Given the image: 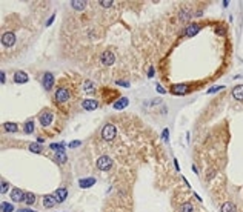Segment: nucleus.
I'll list each match as a JSON object with an SVG mask.
<instances>
[{
  "mask_svg": "<svg viewBox=\"0 0 243 212\" xmlns=\"http://www.w3.org/2000/svg\"><path fill=\"white\" fill-rule=\"evenodd\" d=\"M115 135H117V129H115V126L112 123H106L105 126H103V129H102V138L103 140L112 142V140L115 138Z\"/></svg>",
  "mask_w": 243,
  "mask_h": 212,
  "instance_id": "1",
  "label": "nucleus"
},
{
  "mask_svg": "<svg viewBox=\"0 0 243 212\" xmlns=\"http://www.w3.org/2000/svg\"><path fill=\"white\" fill-rule=\"evenodd\" d=\"M97 168L100 171H109L112 168V160L108 155H102L97 158Z\"/></svg>",
  "mask_w": 243,
  "mask_h": 212,
  "instance_id": "2",
  "label": "nucleus"
},
{
  "mask_svg": "<svg viewBox=\"0 0 243 212\" xmlns=\"http://www.w3.org/2000/svg\"><path fill=\"white\" fill-rule=\"evenodd\" d=\"M57 103H66L69 100V91L66 88H58L56 91V96H54Z\"/></svg>",
  "mask_w": 243,
  "mask_h": 212,
  "instance_id": "3",
  "label": "nucleus"
},
{
  "mask_svg": "<svg viewBox=\"0 0 243 212\" xmlns=\"http://www.w3.org/2000/svg\"><path fill=\"white\" fill-rule=\"evenodd\" d=\"M102 65L103 66H111V65H114V62H115V56H114V52H111V51H105L102 54Z\"/></svg>",
  "mask_w": 243,
  "mask_h": 212,
  "instance_id": "4",
  "label": "nucleus"
},
{
  "mask_svg": "<svg viewBox=\"0 0 243 212\" xmlns=\"http://www.w3.org/2000/svg\"><path fill=\"white\" fill-rule=\"evenodd\" d=\"M42 83H43V88L46 89V91H51L52 86H54V75H52L51 72H46V74L43 75Z\"/></svg>",
  "mask_w": 243,
  "mask_h": 212,
  "instance_id": "5",
  "label": "nucleus"
},
{
  "mask_svg": "<svg viewBox=\"0 0 243 212\" xmlns=\"http://www.w3.org/2000/svg\"><path fill=\"white\" fill-rule=\"evenodd\" d=\"M11 200L16 201V203L23 201V200H25V192L22 191V189H19V188H14V189L11 191Z\"/></svg>",
  "mask_w": 243,
  "mask_h": 212,
  "instance_id": "6",
  "label": "nucleus"
},
{
  "mask_svg": "<svg viewBox=\"0 0 243 212\" xmlns=\"http://www.w3.org/2000/svg\"><path fill=\"white\" fill-rule=\"evenodd\" d=\"M16 42V35L14 33H5L2 35V43L5 45V46H12Z\"/></svg>",
  "mask_w": 243,
  "mask_h": 212,
  "instance_id": "7",
  "label": "nucleus"
},
{
  "mask_svg": "<svg viewBox=\"0 0 243 212\" xmlns=\"http://www.w3.org/2000/svg\"><path fill=\"white\" fill-rule=\"evenodd\" d=\"M97 106H98V102L92 100V98H88V100L82 102V108L86 111H94V109H97Z\"/></svg>",
  "mask_w": 243,
  "mask_h": 212,
  "instance_id": "8",
  "label": "nucleus"
},
{
  "mask_svg": "<svg viewBox=\"0 0 243 212\" xmlns=\"http://www.w3.org/2000/svg\"><path fill=\"white\" fill-rule=\"evenodd\" d=\"M56 203H58L57 201V197L54 195V194H51V195H45L43 197V206L46 207V209H49V207H52Z\"/></svg>",
  "mask_w": 243,
  "mask_h": 212,
  "instance_id": "9",
  "label": "nucleus"
},
{
  "mask_svg": "<svg viewBox=\"0 0 243 212\" xmlns=\"http://www.w3.org/2000/svg\"><path fill=\"white\" fill-rule=\"evenodd\" d=\"M51 120H52L51 111H45V112H42V114H40V123H42V126H49Z\"/></svg>",
  "mask_w": 243,
  "mask_h": 212,
  "instance_id": "10",
  "label": "nucleus"
},
{
  "mask_svg": "<svg viewBox=\"0 0 243 212\" xmlns=\"http://www.w3.org/2000/svg\"><path fill=\"white\" fill-rule=\"evenodd\" d=\"M14 82L16 83H26L28 82V74L23 72V71H17L14 74Z\"/></svg>",
  "mask_w": 243,
  "mask_h": 212,
  "instance_id": "11",
  "label": "nucleus"
},
{
  "mask_svg": "<svg viewBox=\"0 0 243 212\" xmlns=\"http://www.w3.org/2000/svg\"><path fill=\"white\" fill-rule=\"evenodd\" d=\"M79 184H80V188H82V189L91 188V186H94V184H96V178H94V177H89V178H82V180L79 182Z\"/></svg>",
  "mask_w": 243,
  "mask_h": 212,
  "instance_id": "12",
  "label": "nucleus"
},
{
  "mask_svg": "<svg viewBox=\"0 0 243 212\" xmlns=\"http://www.w3.org/2000/svg\"><path fill=\"white\" fill-rule=\"evenodd\" d=\"M128 103H129V100H128L126 97H120L119 100H117V102L114 103V109H117V111L125 109V108L128 106Z\"/></svg>",
  "mask_w": 243,
  "mask_h": 212,
  "instance_id": "13",
  "label": "nucleus"
},
{
  "mask_svg": "<svg viewBox=\"0 0 243 212\" xmlns=\"http://www.w3.org/2000/svg\"><path fill=\"white\" fill-rule=\"evenodd\" d=\"M54 195L57 197V201L58 203H62V201H65L66 200V195H68V191H66L65 188H58L57 191H56V194Z\"/></svg>",
  "mask_w": 243,
  "mask_h": 212,
  "instance_id": "14",
  "label": "nucleus"
},
{
  "mask_svg": "<svg viewBox=\"0 0 243 212\" xmlns=\"http://www.w3.org/2000/svg\"><path fill=\"white\" fill-rule=\"evenodd\" d=\"M220 211L222 212H237V207L232 201H225L222 207H220Z\"/></svg>",
  "mask_w": 243,
  "mask_h": 212,
  "instance_id": "15",
  "label": "nucleus"
},
{
  "mask_svg": "<svg viewBox=\"0 0 243 212\" xmlns=\"http://www.w3.org/2000/svg\"><path fill=\"white\" fill-rule=\"evenodd\" d=\"M199 31H200V26L197 25V23L186 26V37H194V35L199 33Z\"/></svg>",
  "mask_w": 243,
  "mask_h": 212,
  "instance_id": "16",
  "label": "nucleus"
},
{
  "mask_svg": "<svg viewBox=\"0 0 243 212\" xmlns=\"http://www.w3.org/2000/svg\"><path fill=\"white\" fill-rule=\"evenodd\" d=\"M232 97L236 98V100H243V85H238L232 89Z\"/></svg>",
  "mask_w": 243,
  "mask_h": 212,
  "instance_id": "17",
  "label": "nucleus"
},
{
  "mask_svg": "<svg viewBox=\"0 0 243 212\" xmlns=\"http://www.w3.org/2000/svg\"><path fill=\"white\" fill-rule=\"evenodd\" d=\"M71 6H73L75 11H83L85 6H86V2H83V0H73V2H71Z\"/></svg>",
  "mask_w": 243,
  "mask_h": 212,
  "instance_id": "18",
  "label": "nucleus"
},
{
  "mask_svg": "<svg viewBox=\"0 0 243 212\" xmlns=\"http://www.w3.org/2000/svg\"><path fill=\"white\" fill-rule=\"evenodd\" d=\"M34 121L33 120H29V121H26L25 123V126H23V132L25 134H33L34 132Z\"/></svg>",
  "mask_w": 243,
  "mask_h": 212,
  "instance_id": "19",
  "label": "nucleus"
},
{
  "mask_svg": "<svg viewBox=\"0 0 243 212\" xmlns=\"http://www.w3.org/2000/svg\"><path fill=\"white\" fill-rule=\"evenodd\" d=\"M26 205H34L35 203V195L33 192H25V200H23Z\"/></svg>",
  "mask_w": 243,
  "mask_h": 212,
  "instance_id": "20",
  "label": "nucleus"
},
{
  "mask_svg": "<svg viewBox=\"0 0 243 212\" xmlns=\"http://www.w3.org/2000/svg\"><path fill=\"white\" fill-rule=\"evenodd\" d=\"M179 212H194V206H192L191 203H183V205L180 206Z\"/></svg>",
  "mask_w": 243,
  "mask_h": 212,
  "instance_id": "21",
  "label": "nucleus"
},
{
  "mask_svg": "<svg viewBox=\"0 0 243 212\" xmlns=\"http://www.w3.org/2000/svg\"><path fill=\"white\" fill-rule=\"evenodd\" d=\"M56 158H57V161L58 163H66V154H65V151H57V154H56Z\"/></svg>",
  "mask_w": 243,
  "mask_h": 212,
  "instance_id": "22",
  "label": "nucleus"
},
{
  "mask_svg": "<svg viewBox=\"0 0 243 212\" xmlns=\"http://www.w3.org/2000/svg\"><path fill=\"white\" fill-rule=\"evenodd\" d=\"M0 207H2V212H12L14 211V206L10 205V203H6V201H2Z\"/></svg>",
  "mask_w": 243,
  "mask_h": 212,
  "instance_id": "23",
  "label": "nucleus"
},
{
  "mask_svg": "<svg viewBox=\"0 0 243 212\" xmlns=\"http://www.w3.org/2000/svg\"><path fill=\"white\" fill-rule=\"evenodd\" d=\"M94 88H96V85H94L91 80H86V82L83 83V89L86 92H91V91H94Z\"/></svg>",
  "mask_w": 243,
  "mask_h": 212,
  "instance_id": "24",
  "label": "nucleus"
},
{
  "mask_svg": "<svg viewBox=\"0 0 243 212\" xmlns=\"http://www.w3.org/2000/svg\"><path fill=\"white\" fill-rule=\"evenodd\" d=\"M29 151H31V152H35V154H40L43 149H42V146H40L39 143H31V145H29Z\"/></svg>",
  "mask_w": 243,
  "mask_h": 212,
  "instance_id": "25",
  "label": "nucleus"
},
{
  "mask_svg": "<svg viewBox=\"0 0 243 212\" xmlns=\"http://www.w3.org/2000/svg\"><path fill=\"white\" fill-rule=\"evenodd\" d=\"M186 89H188L186 85H175V86L172 88V91H174L175 94H180V92H185Z\"/></svg>",
  "mask_w": 243,
  "mask_h": 212,
  "instance_id": "26",
  "label": "nucleus"
},
{
  "mask_svg": "<svg viewBox=\"0 0 243 212\" xmlns=\"http://www.w3.org/2000/svg\"><path fill=\"white\" fill-rule=\"evenodd\" d=\"M3 126H5V129L10 131V132H16V131H19V128H17L16 123H5Z\"/></svg>",
  "mask_w": 243,
  "mask_h": 212,
  "instance_id": "27",
  "label": "nucleus"
},
{
  "mask_svg": "<svg viewBox=\"0 0 243 212\" xmlns=\"http://www.w3.org/2000/svg\"><path fill=\"white\" fill-rule=\"evenodd\" d=\"M98 3H100V5H102L103 8H111L114 2H112V0H100Z\"/></svg>",
  "mask_w": 243,
  "mask_h": 212,
  "instance_id": "28",
  "label": "nucleus"
},
{
  "mask_svg": "<svg viewBox=\"0 0 243 212\" xmlns=\"http://www.w3.org/2000/svg\"><path fill=\"white\" fill-rule=\"evenodd\" d=\"M180 19H182V20L191 19V12H189V11H182V14H180Z\"/></svg>",
  "mask_w": 243,
  "mask_h": 212,
  "instance_id": "29",
  "label": "nucleus"
},
{
  "mask_svg": "<svg viewBox=\"0 0 243 212\" xmlns=\"http://www.w3.org/2000/svg\"><path fill=\"white\" fill-rule=\"evenodd\" d=\"M80 145H82V142H80V140H75V142H71L68 146L71 148V149H74V148H79Z\"/></svg>",
  "mask_w": 243,
  "mask_h": 212,
  "instance_id": "30",
  "label": "nucleus"
},
{
  "mask_svg": "<svg viewBox=\"0 0 243 212\" xmlns=\"http://www.w3.org/2000/svg\"><path fill=\"white\" fill-rule=\"evenodd\" d=\"M220 89H223V86H214V88H211V89H208V94H214V92H217V91H220Z\"/></svg>",
  "mask_w": 243,
  "mask_h": 212,
  "instance_id": "31",
  "label": "nucleus"
},
{
  "mask_svg": "<svg viewBox=\"0 0 243 212\" xmlns=\"http://www.w3.org/2000/svg\"><path fill=\"white\" fill-rule=\"evenodd\" d=\"M162 137H163L165 142H168V137H169V129H168V128L163 129V134H162Z\"/></svg>",
  "mask_w": 243,
  "mask_h": 212,
  "instance_id": "32",
  "label": "nucleus"
},
{
  "mask_svg": "<svg viewBox=\"0 0 243 212\" xmlns=\"http://www.w3.org/2000/svg\"><path fill=\"white\" fill-rule=\"evenodd\" d=\"M6 191H8V183H6V182H2V192L5 194Z\"/></svg>",
  "mask_w": 243,
  "mask_h": 212,
  "instance_id": "33",
  "label": "nucleus"
},
{
  "mask_svg": "<svg viewBox=\"0 0 243 212\" xmlns=\"http://www.w3.org/2000/svg\"><path fill=\"white\" fill-rule=\"evenodd\" d=\"M54 19H56V14H52L51 17H49V20L46 22V26H49V25H51V23H52V22H54Z\"/></svg>",
  "mask_w": 243,
  "mask_h": 212,
  "instance_id": "34",
  "label": "nucleus"
},
{
  "mask_svg": "<svg viewBox=\"0 0 243 212\" xmlns=\"http://www.w3.org/2000/svg\"><path fill=\"white\" fill-rule=\"evenodd\" d=\"M157 91H159L160 94H165V92H166V89H163V88L160 86V85H157Z\"/></svg>",
  "mask_w": 243,
  "mask_h": 212,
  "instance_id": "35",
  "label": "nucleus"
},
{
  "mask_svg": "<svg viewBox=\"0 0 243 212\" xmlns=\"http://www.w3.org/2000/svg\"><path fill=\"white\" fill-rule=\"evenodd\" d=\"M152 75H154V68H149V71H148V77H152Z\"/></svg>",
  "mask_w": 243,
  "mask_h": 212,
  "instance_id": "36",
  "label": "nucleus"
},
{
  "mask_svg": "<svg viewBox=\"0 0 243 212\" xmlns=\"http://www.w3.org/2000/svg\"><path fill=\"white\" fill-rule=\"evenodd\" d=\"M117 85H120V86H129V83H128V82H120V80L117 82Z\"/></svg>",
  "mask_w": 243,
  "mask_h": 212,
  "instance_id": "37",
  "label": "nucleus"
},
{
  "mask_svg": "<svg viewBox=\"0 0 243 212\" xmlns=\"http://www.w3.org/2000/svg\"><path fill=\"white\" fill-rule=\"evenodd\" d=\"M19 212H35V211H33V209H20Z\"/></svg>",
  "mask_w": 243,
  "mask_h": 212,
  "instance_id": "38",
  "label": "nucleus"
},
{
  "mask_svg": "<svg viewBox=\"0 0 243 212\" xmlns=\"http://www.w3.org/2000/svg\"><path fill=\"white\" fill-rule=\"evenodd\" d=\"M2 83H5V72L2 71Z\"/></svg>",
  "mask_w": 243,
  "mask_h": 212,
  "instance_id": "39",
  "label": "nucleus"
}]
</instances>
